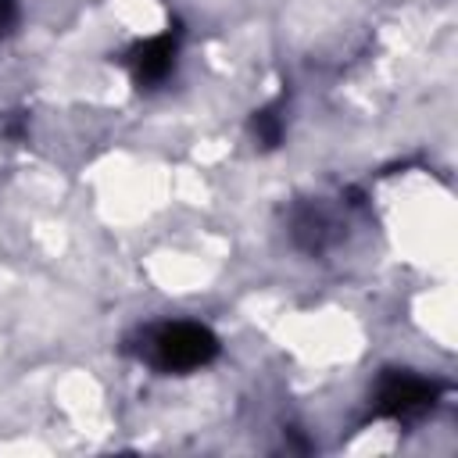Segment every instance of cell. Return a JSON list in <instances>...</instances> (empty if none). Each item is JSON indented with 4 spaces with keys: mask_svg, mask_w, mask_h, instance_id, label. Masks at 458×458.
<instances>
[{
    "mask_svg": "<svg viewBox=\"0 0 458 458\" xmlns=\"http://www.w3.org/2000/svg\"><path fill=\"white\" fill-rule=\"evenodd\" d=\"M218 351L215 336L197 322H175L157 336V361L165 369H197Z\"/></svg>",
    "mask_w": 458,
    "mask_h": 458,
    "instance_id": "6da1fadb",
    "label": "cell"
},
{
    "mask_svg": "<svg viewBox=\"0 0 458 458\" xmlns=\"http://www.w3.org/2000/svg\"><path fill=\"white\" fill-rule=\"evenodd\" d=\"M437 397V386L422 376H408V372H390L383 383H379V408L386 415H397V419H408V415H419L433 404Z\"/></svg>",
    "mask_w": 458,
    "mask_h": 458,
    "instance_id": "7a4b0ae2",
    "label": "cell"
},
{
    "mask_svg": "<svg viewBox=\"0 0 458 458\" xmlns=\"http://www.w3.org/2000/svg\"><path fill=\"white\" fill-rule=\"evenodd\" d=\"M172 61H175V43H172L168 36L147 39V43L136 50V57H132L140 82H157V79H165V75L172 72Z\"/></svg>",
    "mask_w": 458,
    "mask_h": 458,
    "instance_id": "3957f363",
    "label": "cell"
},
{
    "mask_svg": "<svg viewBox=\"0 0 458 458\" xmlns=\"http://www.w3.org/2000/svg\"><path fill=\"white\" fill-rule=\"evenodd\" d=\"M254 132H258V140L261 143H279V136H283V122H279V114L276 111H261L258 118H254Z\"/></svg>",
    "mask_w": 458,
    "mask_h": 458,
    "instance_id": "277c9868",
    "label": "cell"
}]
</instances>
